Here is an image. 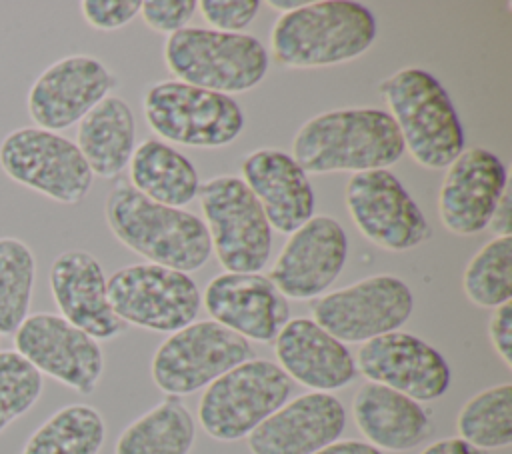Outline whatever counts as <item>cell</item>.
I'll list each match as a JSON object with an SVG mask.
<instances>
[{
  "label": "cell",
  "mask_w": 512,
  "mask_h": 454,
  "mask_svg": "<svg viewBox=\"0 0 512 454\" xmlns=\"http://www.w3.org/2000/svg\"><path fill=\"white\" fill-rule=\"evenodd\" d=\"M420 454H482V450L470 446L462 438H442L428 444Z\"/></svg>",
  "instance_id": "obj_38"
},
{
  "label": "cell",
  "mask_w": 512,
  "mask_h": 454,
  "mask_svg": "<svg viewBox=\"0 0 512 454\" xmlns=\"http://www.w3.org/2000/svg\"><path fill=\"white\" fill-rule=\"evenodd\" d=\"M194 438L190 410L178 396H166L122 430L114 454H190Z\"/></svg>",
  "instance_id": "obj_27"
},
{
  "label": "cell",
  "mask_w": 512,
  "mask_h": 454,
  "mask_svg": "<svg viewBox=\"0 0 512 454\" xmlns=\"http://www.w3.org/2000/svg\"><path fill=\"white\" fill-rule=\"evenodd\" d=\"M164 62L180 82L230 96L260 84L270 56L256 36L244 32L182 28L168 34Z\"/></svg>",
  "instance_id": "obj_5"
},
{
  "label": "cell",
  "mask_w": 512,
  "mask_h": 454,
  "mask_svg": "<svg viewBox=\"0 0 512 454\" xmlns=\"http://www.w3.org/2000/svg\"><path fill=\"white\" fill-rule=\"evenodd\" d=\"M106 280L100 262L86 250H64L50 266V292L60 316L94 340H112L126 330L110 306Z\"/></svg>",
  "instance_id": "obj_21"
},
{
  "label": "cell",
  "mask_w": 512,
  "mask_h": 454,
  "mask_svg": "<svg viewBox=\"0 0 512 454\" xmlns=\"http://www.w3.org/2000/svg\"><path fill=\"white\" fill-rule=\"evenodd\" d=\"M202 18L220 32L244 30L260 10L258 0H200Z\"/></svg>",
  "instance_id": "obj_33"
},
{
  "label": "cell",
  "mask_w": 512,
  "mask_h": 454,
  "mask_svg": "<svg viewBox=\"0 0 512 454\" xmlns=\"http://www.w3.org/2000/svg\"><path fill=\"white\" fill-rule=\"evenodd\" d=\"M348 256V238L338 220L312 216L290 232L270 280L284 298L310 300L322 296L340 276Z\"/></svg>",
  "instance_id": "obj_17"
},
{
  "label": "cell",
  "mask_w": 512,
  "mask_h": 454,
  "mask_svg": "<svg viewBox=\"0 0 512 454\" xmlns=\"http://www.w3.org/2000/svg\"><path fill=\"white\" fill-rule=\"evenodd\" d=\"M196 10V0H146L140 6L146 26L162 34H172L186 28Z\"/></svg>",
  "instance_id": "obj_34"
},
{
  "label": "cell",
  "mask_w": 512,
  "mask_h": 454,
  "mask_svg": "<svg viewBox=\"0 0 512 454\" xmlns=\"http://www.w3.org/2000/svg\"><path fill=\"white\" fill-rule=\"evenodd\" d=\"M354 362L368 382L392 388L416 402L444 396L452 380L446 358L426 340L402 330L364 342Z\"/></svg>",
  "instance_id": "obj_15"
},
{
  "label": "cell",
  "mask_w": 512,
  "mask_h": 454,
  "mask_svg": "<svg viewBox=\"0 0 512 454\" xmlns=\"http://www.w3.org/2000/svg\"><path fill=\"white\" fill-rule=\"evenodd\" d=\"M108 300L124 322L152 332L172 334L192 324L202 296L196 282L180 270L158 264H132L108 280Z\"/></svg>",
  "instance_id": "obj_11"
},
{
  "label": "cell",
  "mask_w": 512,
  "mask_h": 454,
  "mask_svg": "<svg viewBox=\"0 0 512 454\" xmlns=\"http://www.w3.org/2000/svg\"><path fill=\"white\" fill-rule=\"evenodd\" d=\"M404 154L400 130L380 108L322 112L296 132L292 158L306 174L386 170Z\"/></svg>",
  "instance_id": "obj_1"
},
{
  "label": "cell",
  "mask_w": 512,
  "mask_h": 454,
  "mask_svg": "<svg viewBox=\"0 0 512 454\" xmlns=\"http://www.w3.org/2000/svg\"><path fill=\"white\" fill-rule=\"evenodd\" d=\"M346 208L364 238L390 252L416 248L432 234L420 206L390 170L352 174Z\"/></svg>",
  "instance_id": "obj_13"
},
{
  "label": "cell",
  "mask_w": 512,
  "mask_h": 454,
  "mask_svg": "<svg viewBox=\"0 0 512 454\" xmlns=\"http://www.w3.org/2000/svg\"><path fill=\"white\" fill-rule=\"evenodd\" d=\"M468 300L480 308H498L512 296V238L496 236L468 262L462 274Z\"/></svg>",
  "instance_id": "obj_31"
},
{
  "label": "cell",
  "mask_w": 512,
  "mask_h": 454,
  "mask_svg": "<svg viewBox=\"0 0 512 454\" xmlns=\"http://www.w3.org/2000/svg\"><path fill=\"white\" fill-rule=\"evenodd\" d=\"M292 380L270 360L250 358L210 382L198 402L202 430L220 442L248 438L288 402Z\"/></svg>",
  "instance_id": "obj_6"
},
{
  "label": "cell",
  "mask_w": 512,
  "mask_h": 454,
  "mask_svg": "<svg viewBox=\"0 0 512 454\" xmlns=\"http://www.w3.org/2000/svg\"><path fill=\"white\" fill-rule=\"evenodd\" d=\"M104 214L112 234L150 264L180 272L200 270L210 254V234L202 218L182 208L152 202L128 178L110 188Z\"/></svg>",
  "instance_id": "obj_2"
},
{
  "label": "cell",
  "mask_w": 512,
  "mask_h": 454,
  "mask_svg": "<svg viewBox=\"0 0 512 454\" xmlns=\"http://www.w3.org/2000/svg\"><path fill=\"white\" fill-rule=\"evenodd\" d=\"M76 146L100 178H116L130 162L136 142V120L126 100L106 96L78 124Z\"/></svg>",
  "instance_id": "obj_25"
},
{
  "label": "cell",
  "mask_w": 512,
  "mask_h": 454,
  "mask_svg": "<svg viewBox=\"0 0 512 454\" xmlns=\"http://www.w3.org/2000/svg\"><path fill=\"white\" fill-rule=\"evenodd\" d=\"M198 200L220 266L226 272H260L270 258L272 228L244 180L214 176L200 184Z\"/></svg>",
  "instance_id": "obj_7"
},
{
  "label": "cell",
  "mask_w": 512,
  "mask_h": 454,
  "mask_svg": "<svg viewBox=\"0 0 512 454\" xmlns=\"http://www.w3.org/2000/svg\"><path fill=\"white\" fill-rule=\"evenodd\" d=\"M104 440L102 414L88 404H68L30 434L22 454H98Z\"/></svg>",
  "instance_id": "obj_28"
},
{
  "label": "cell",
  "mask_w": 512,
  "mask_h": 454,
  "mask_svg": "<svg viewBox=\"0 0 512 454\" xmlns=\"http://www.w3.org/2000/svg\"><path fill=\"white\" fill-rule=\"evenodd\" d=\"M374 38V14L348 0L306 2L282 12L270 32L272 56L282 68L342 64L364 54Z\"/></svg>",
  "instance_id": "obj_3"
},
{
  "label": "cell",
  "mask_w": 512,
  "mask_h": 454,
  "mask_svg": "<svg viewBox=\"0 0 512 454\" xmlns=\"http://www.w3.org/2000/svg\"><path fill=\"white\" fill-rule=\"evenodd\" d=\"M42 374L16 350H0V434L42 394Z\"/></svg>",
  "instance_id": "obj_32"
},
{
  "label": "cell",
  "mask_w": 512,
  "mask_h": 454,
  "mask_svg": "<svg viewBox=\"0 0 512 454\" xmlns=\"http://www.w3.org/2000/svg\"><path fill=\"white\" fill-rule=\"evenodd\" d=\"M404 150L424 168H446L464 152V130L444 86L422 68H402L378 84Z\"/></svg>",
  "instance_id": "obj_4"
},
{
  "label": "cell",
  "mask_w": 512,
  "mask_h": 454,
  "mask_svg": "<svg viewBox=\"0 0 512 454\" xmlns=\"http://www.w3.org/2000/svg\"><path fill=\"white\" fill-rule=\"evenodd\" d=\"M314 454H384L378 448L370 446L368 442H360V440H336L328 446H324L322 450L314 452Z\"/></svg>",
  "instance_id": "obj_39"
},
{
  "label": "cell",
  "mask_w": 512,
  "mask_h": 454,
  "mask_svg": "<svg viewBox=\"0 0 512 454\" xmlns=\"http://www.w3.org/2000/svg\"><path fill=\"white\" fill-rule=\"evenodd\" d=\"M114 86V74L96 56H64L32 82L28 114L38 128L58 132L80 122Z\"/></svg>",
  "instance_id": "obj_16"
},
{
  "label": "cell",
  "mask_w": 512,
  "mask_h": 454,
  "mask_svg": "<svg viewBox=\"0 0 512 454\" xmlns=\"http://www.w3.org/2000/svg\"><path fill=\"white\" fill-rule=\"evenodd\" d=\"M36 280V258L26 242L0 238V334H14L26 320Z\"/></svg>",
  "instance_id": "obj_30"
},
{
  "label": "cell",
  "mask_w": 512,
  "mask_h": 454,
  "mask_svg": "<svg viewBox=\"0 0 512 454\" xmlns=\"http://www.w3.org/2000/svg\"><path fill=\"white\" fill-rule=\"evenodd\" d=\"M346 426V410L330 392L302 394L248 434L252 454H314L336 442Z\"/></svg>",
  "instance_id": "obj_20"
},
{
  "label": "cell",
  "mask_w": 512,
  "mask_h": 454,
  "mask_svg": "<svg viewBox=\"0 0 512 454\" xmlns=\"http://www.w3.org/2000/svg\"><path fill=\"white\" fill-rule=\"evenodd\" d=\"M274 352L288 378L312 392L340 390L358 376L350 350L312 318L288 320L274 338Z\"/></svg>",
  "instance_id": "obj_22"
},
{
  "label": "cell",
  "mask_w": 512,
  "mask_h": 454,
  "mask_svg": "<svg viewBox=\"0 0 512 454\" xmlns=\"http://www.w3.org/2000/svg\"><path fill=\"white\" fill-rule=\"evenodd\" d=\"M214 322L248 342H272L290 320V306L274 282L260 272H222L204 290Z\"/></svg>",
  "instance_id": "obj_18"
},
{
  "label": "cell",
  "mask_w": 512,
  "mask_h": 454,
  "mask_svg": "<svg viewBox=\"0 0 512 454\" xmlns=\"http://www.w3.org/2000/svg\"><path fill=\"white\" fill-rule=\"evenodd\" d=\"M148 126L170 142L192 148H220L244 128V114L232 96L164 80L152 84L142 100Z\"/></svg>",
  "instance_id": "obj_8"
},
{
  "label": "cell",
  "mask_w": 512,
  "mask_h": 454,
  "mask_svg": "<svg viewBox=\"0 0 512 454\" xmlns=\"http://www.w3.org/2000/svg\"><path fill=\"white\" fill-rule=\"evenodd\" d=\"M4 174L60 204H78L90 192L94 174L78 146L58 132L22 126L0 142Z\"/></svg>",
  "instance_id": "obj_10"
},
{
  "label": "cell",
  "mask_w": 512,
  "mask_h": 454,
  "mask_svg": "<svg viewBox=\"0 0 512 454\" xmlns=\"http://www.w3.org/2000/svg\"><path fill=\"white\" fill-rule=\"evenodd\" d=\"M352 416L368 444L380 452L412 450L432 434L430 416L420 402L374 382L358 388Z\"/></svg>",
  "instance_id": "obj_24"
},
{
  "label": "cell",
  "mask_w": 512,
  "mask_h": 454,
  "mask_svg": "<svg viewBox=\"0 0 512 454\" xmlns=\"http://www.w3.org/2000/svg\"><path fill=\"white\" fill-rule=\"evenodd\" d=\"M506 168L486 148L464 150L450 166L438 194L442 226L458 236L484 230L506 190Z\"/></svg>",
  "instance_id": "obj_19"
},
{
  "label": "cell",
  "mask_w": 512,
  "mask_h": 454,
  "mask_svg": "<svg viewBox=\"0 0 512 454\" xmlns=\"http://www.w3.org/2000/svg\"><path fill=\"white\" fill-rule=\"evenodd\" d=\"M242 180L260 202L270 228L290 234L314 214L308 174L276 148H260L242 160Z\"/></svg>",
  "instance_id": "obj_23"
},
{
  "label": "cell",
  "mask_w": 512,
  "mask_h": 454,
  "mask_svg": "<svg viewBox=\"0 0 512 454\" xmlns=\"http://www.w3.org/2000/svg\"><path fill=\"white\" fill-rule=\"evenodd\" d=\"M488 336L496 354L510 368L512 366V304L510 302L494 308V314L488 324Z\"/></svg>",
  "instance_id": "obj_36"
},
{
  "label": "cell",
  "mask_w": 512,
  "mask_h": 454,
  "mask_svg": "<svg viewBox=\"0 0 512 454\" xmlns=\"http://www.w3.org/2000/svg\"><path fill=\"white\" fill-rule=\"evenodd\" d=\"M302 4H306V2H284V0H272V2H270V6L280 8V10H284V12H290V10H294V8L302 6Z\"/></svg>",
  "instance_id": "obj_40"
},
{
  "label": "cell",
  "mask_w": 512,
  "mask_h": 454,
  "mask_svg": "<svg viewBox=\"0 0 512 454\" xmlns=\"http://www.w3.org/2000/svg\"><path fill=\"white\" fill-rule=\"evenodd\" d=\"M488 226L492 228V232L496 236H510V230H512V218H510V192H508V186L506 190L502 192L494 212H492V218L488 222Z\"/></svg>",
  "instance_id": "obj_37"
},
{
  "label": "cell",
  "mask_w": 512,
  "mask_h": 454,
  "mask_svg": "<svg viewBox=\"0 0 512 454\" xmlns=\"http://www.w3.org/2000/svg\"><path fill=\"white\" fill-rule=\"evenodd\" d=\"M254 358L252 344L214 320L172 332L154 352L150 374L166 396H186Z\"/></svg>",
  "instance_id": "obj_9"
},
{
  "label": "cell",
  "mask_w": 512,
  "mask_h": 454,
  "mask_svg": "<svg viewBox=\"0 0 512 454\" xmlns=\"http://www.w3.org/2000/svg\"><path fill=\"white\" fill-rule=\"evenodd\" d=\"M310 310L312 320L342 344H364L404 326L414 310V296L402 278L376 274L316 298Z\"/></svg>",
  "instance_id": "obj_12"
},
{
  "label": "cell",
  "mask_w": 512,
  "mask_h": 454,
  "mask_svg": "<svg viewBox=\"0 0 512 454\" xmlns=\"http://www.w3.org/2000/svg\"><path fill=\"white\" fill-rule=\"evenodd\" d=\"M128 164L130 184L152 202L182 208L198 196L200 180L194 164L158 138L138 144Z\"/></svg>",
  "instance_id": "obj_26"
},
{
  "label": "cell",
  "mask_w": 512,
  "mask_h": 454,
  "mask_svg": "<svg viewBox=\"0 0 512 454\" xmlns=\"http://www.w3.org/2000/svg\"><path fill=\"white\" fill-rule=\"evenodd\" d=\"M140 0H84L80 12L96 30H118L140 14Z\"/></svg>",
  "instance_id": "obj_35"
},
{
  "label": "cell",
  "mask_w": 512,
  "mask_h": 454,
  "mask_svg": "<svg viewBox=\"0 0 512 454\" xmlns=\"http://www.w3.org/2000/svg\"><path fill=\"white\" fill-rule=\"evenodd\" d=\"M458 438L478 450L512 444V384L490 386L474 394L458 412Z\"/></svg>",
  "instance_id": "obj_29"
},
{
  "label": "cell",
  "mask_w": 512,
  "mask_h": 454,
  "mask_svg": "<svg viewBox=\"0 0 512 454\" xmlns=\"http://www.w3.org/2000/svg\"><path fill=\"white\" fill-rule=\"evenodd\" d=\"M14 346L40 374L78 394H92L104 372V352L98 340L60 314H28L14 332Z\"/></svg>",
  "instance_id": "obj_14"
}]
</instances>
